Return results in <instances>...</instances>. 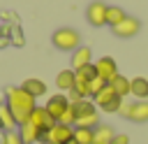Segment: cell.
<instances>
[{
    "label": "cell",
    "mask_w": 148,
    "mask_h": 144,
    "mask_svg": "<svg viewBox=\"0 0 148 144\" xmlns=\"http://www.w3.org/2000/svg\"><path fill=\"white\" fill-rule=\"evenodd\" d=\"M28 123H32V125L39 128L42 132H46V130H51V128L56 125V118L46 111V107H35L32 114H30V118H28Z\"/></svg>",
    "instance_id": "8992f818"
},
{
    "label": "cell",
    "mask_w": 148,
    "mask_h": 144,
    "mask_svg": "<svg viewBox=\"0 0 148 144\" xmlns=\"http://www.w3.org/2000/svg\"><path fill=\"white\" fill-rule=\"evenodd\" d=\"M130 93L139 100H148V79L146 77H134L130 81Z\"/></svg>",
    "instance_id": "e0dca14e"
},
{
    "label": "cell",
    "mask_w": 148,
    "mask_h": 144,
    "mask_svg": "<svg viewBox=\"0 0 148 144\" xmlns=\"http://www.w3.org/2000/svg\"><path fill=\"white\" fill-rule=\"evenodd\" d=\"M130 81H132V79H127V77L118 74V77H113V79L109 81V86H111V88L116 91V95L125 98V95H130Z\"/></svg>",
    "instance_id": "d6986e66"
},
{
    "label": "cell",
    "mask_w": 148,
    "mask_h": 144,
    "mask_svg": "<svg viewBox=\"0 0 148 144\" xmlns=\"http://www.w3.org/2000/svg\"><path fill=\"white\" fill-rule=\"evenodd\" d=\"M2 144H23V139H21L18 130H9V132H5V142Z\"/></svg>",
    "instance_id": "cb8c5ba5"
},
{
    "label": "cell",
    "mask_w": 148,
    "mask_h": 144,
    "mask_svg": "<svg viewBox=\"0 0 148 144\" xmlns=\"http://www.w3.org/2000/svg\"><path fill=\"white\" fill-rule=\"evenodd\" d=\"M74 81H76L74 70H60L58 77H56V86H58L62 93H69V91L74 88Z\"/></svg>",
    "instance_id": "2e32d148"
},
{
    "label": "cell",
    "mask_w": 148,
    "mask_h": 144,
    "mask_svg": "<svg viewBox=\"0 0 148 144\" xmlns=\"http://www.w3.org/2000/svg\"><path fill=\"white\" fill-rule=\"evenodd\" d=\"M111 30H113V35H116V37L130 39V37H134V35L141 30V23H139V19H134V16H125V19H123L118 26H113Z\"/></svg>",
    "instance_id": "5b68a950"
},
{
    "label": "cell",
    "mask_w": 148,
    "mask_h": 144,
    "mask_svg": "<svg viewBox=\"0 0 148 144\" xmlns=\"http://www.w3.org/2000/svg\"><path fill=\"white\" fill-rule=\"evenodd\" d=\"M95 70H97V77H102L106 84H109L113 77H118V65H116V60L109 58V56L99 58V60L95 63Z\"/></svg>",
    "instance_id": "9c48e42d"
},
{
    "label": "cell",
    "mask_w": 148,
    "mask_h": 144,
    "mask_svg": "<svg viewBox=\"0 0 148 144\" xmlns=\"http://www.w3.org/2000/svg\"><path fill=\"white\" fill-rule=\"evenodd\" d=\"M127 118L134 121V123H146V121H148V100H136V102H132Z\"/></svg>",
    "instance_id": "7c38bea8"
},
{
    "label": "cell",
    "mask_w": 148,
    "mask_h": 144,
    "mask_svg": "<svg viewBox=\"0 0 148 144\" xmlns=\"http://www.w3.org/2000/svg\"><path fill=\"white\" fill-rule=\"evenodd\" d=\"M104 86H106V81H104L102 77H95V79H92V81L88 84V88H90V95L95 98V95H97V93H99V91H102Z\"/></svg>",
    "instance_id": "603a6c76"
},
{
    "label": "cell",
    "mask_w": 148,
    "mask_h": 144,
    "mask_svg": "<svg viewBox=\"0 0 148 144\" xmlns=\"http://www.w3.org/2000/svg\"><path fill=\"white\" fill-rule=\"evenodd\" d=\"M7 107L12 109L16 123L23 125V123H28L32 109L37 107V100H35L28 91H23L21 86H9V88H7Z\"/></svg>",
    "instance_id": "6da1fadb"
},
{
    "label": "cell",
    "mask_w": 148,
    "mask_h": 144,
    "mask_svg": "<svg viewBox=\"0 0 148 144\" xmlns=\"http://www.w3.org/2000/svg\"><path fill=\"white\" fill-rule=\"evenodd\" d=\"M106 7H109V5H104V2H99V0L90 2L88 9H86L88 21H90L92 26H106Z\"/></svg>",
    "instance_id": "ba28073f"
},
{
    "label": "cell",
    "mask_w": 148,
    "mask_h": 144,
    "mask_svg": "<svg viewBox=\"0 0 148 144\" xmlns=\"http://www.w3.org/2000/svg\"><path fill=\"white\" fill-rule=\"evenodd\" d=\"M113 137H116V132H113V128L106 125V123H99V125L92 130V144H111Z\"/></svg>",
    "instance_id": "5bb4252c"
},
{
    "label": "cell",
    "mask_w": 148,
    "mask_h": 144,
    "mask_svg": "<svg viewBox=\"0 0 148 144\" xmlns=\"http://www.w3.org/2000/svg\"><path fill=\"white\" fill-rule=\"evenodd\" d=\"M67 109H69V98H67V95H62V93L51 95V98L46 100V111L56 118V123L60 121V116H62Z\"/></svg>",
    "instance_id": "52a82bcc"
},
{
    "label": "cell",
    "mask_w": 148,
    "mask_h": 144,
    "mask_svg": "<svg viewBox=\"0 0 148 144\" xmlns=\"http://www.w3.org/2000/svg\"><path fill=\"white\" fill-rule=\"evenodd\" d=\"M130 107H132V102H125V100H123V105H120L118 114H120L123 118H127V116H130Z\"/></svg>",
    "instance_id": "484cf974"
},
{
    "label": "cell",
    "mask_w": 148,
    "mask_h": 144,
    "mask_svg": "<svg viewBox=\"0 0 148 144\" xmlns=\"http://www.w3.org/2000/svg\"><path fill=\"white\" fill-rule=\"evenodd\" d=\"M111 144H130V137L127 135H123V132H116V137H113V142Z\"/></svg>",
    "instance_id": "4316f807"
},
{
    "label": "cell",
    "mask_w": 148,
    "mask_h": 144,
    "mask_svg": "<svg viewBox=\"0 0 148 144\" xmlns=\"http://www.w3.org/2000/svg\"><path fill=\"white\" fill-rule=\"evenodd\" d=\"M21 88H23V91H28L35 100H37V98H42V95H46V84H44L42 79H37V77H28V79L21 84Z\"/></svg>",
    "instance_id": "4fadbf2b"
},
{
    "label": "cell",
    "mask_w": 148,
    "mask_h": 144,
    "mask_svg": "<svg viewBox=\"0 0 148 144\" xmlns=\"http://www.w3.org/2000/svg\"><path fill=\"white\" fill-rule=\"evenodd\" d=\"M69 139H74V128L72 125H65V123H56L42 137L44 144H67Z\"/></svg>",
    "instance_id": "277c9868"
},
{
    "label": "cell",
    "mask_w": 148,
    "mask_h": 144,
    "mask_svg": "<svg viewBox=\"0 0 148 144\" xmlns=\"http://www.w3.org/2000/svg\"><path fill=\"white\" fill-rule=\"evenodd\" d=\"M90 63H92V51L88 46H79L72 53V70H81L83 65H90Z\"/></svg>",
    "instance_id": "9a60e30c"
},
{
    "label": "cell",
    "mask_w": 148,
    "mask_h": 144,
    "mask_svg": "<svg viewBox=\"0 0 148 144\" xmlns=\"http://www.w3.org/2000/svg\"><path fill=\"white\" fill-rule=\"evenodd\" d=\"M69 105H72V111H74V118H76V121H79V118H86V116H90V114H97L95 102L88 100V98L76 100V102H69ZM74 125H76V123H74Z\"/></svg>",
    "instance_id": "30bf717a"
},
{
    "label": "cell",
    "mask_w": 148,
    "mask_h": 144,
    "mask_svg": "<svg viewBox=\"0 0 148 144\" xmlns=\"http://www.w3.org/2000/svg\"><path fill=\"white\" fill-rule=\"evenodd\" d=\"M18 135H21L23 144H37V142H42V137H44V132H42L39 128H35L32 123L18 125Z\"/></svg>",
    "instance_id": "8fae6325"
},
{
    "label": "cell",
    "mask_w": 148,
    "mask_h": 144,
    "mask_svg": "<svg viewBox=\"0 0 148 144\" xmlns=\"http://www.w3.org/2000/svg\"><path fill=\"white\" fill-rule=\"evenodd\" d=\"M67 144H76V142H74V139H69V142H67Z\"/></svg>",
    "instance_id": "f546056e"
},
{
    "label": "cell",
    "mask_w": 148,
    "mask_h": 144,
    "mask_svg": "<svg viewBox=\"0 0 148 144\" xmlns=\"http://www.w3.org/2000/svg\"><path fill=\"white\" fill-rule=\"evenodd\" d=\"M2 142H5V132H0V144H2Z\"/></svg>",
    "instance_id": "f1b7e54d"
},
{
    "label": "cell",
    "mask_w": 148,
    "mask_h": 144,
    "mask_svg": "<svg viewBox=\"0 0 148 144\" xmlns=\"http://www.w3.org/2000/svg\"><path fill=\"white\" fill-rule=\"evenodd\" d=\"M58 123H65V125H72V128H74V123H76V118H74V111H72V105H69V109H67V111H65V114L60 116V121H58Z\"/></svg>",
    "instance_id": "d4e9b609"
},
{
    "label": "cell",
    "mask_w": 148,
    "mask_h": 144,
    "mask_svg": "<svg viewBox=\"0 0 148 144\" xmlns=\"http://www.w3.org/2000/svg\"><path fill=\"white\" fill-rule=\"evenodd\" d=\"M51 39H53V46L60 51H76L81 46V35L74 28H58Z\"/></svg>",
    "instance_id": "7a4b0ae2"
},
{
    "label": "cell",
    "mask_w": 148,
    "mask_h": 144,
    "mask_svg": "<svg viewBox=\"0 0 148 144\" xmlns=\"http://www.w3.org/2000/svg\"><path fill=\"white\" fill-rule=\"evenodd\" d=\"M92 102H95V107H99V109L106 111V114H118V109H120V105H123V98L116 95V91L106 84V86L92 98Z\"/></svg>",
    "instance_id": "3957f363"
},
{
    "label": "cell",
    "mask_w": 148,
    "mask_h": 144,
    "mask_svg": "<svg viewBox=\"0 0 148 144\" xmlns=\"http://www.w3.org/2000/svg\"><path fill=\"white\" fill-rule=\"evenodd\" d=\"M14 44H23V39H21V33H18V30H14Z\"/></svg>",
    "instance_id": "83f0119b"
},
{
    "label": "cell",
    "mask_w": 148,
    "mask_h": 144,
    "mask_svg": "<svg viewBox=\"0 0 148 144\" xmlns=\"http://www.w3.org/2000/svg\"><path fill=\"white\" fill-rule=\"evenodd\" d=\"M127 14L120 9V7H116V5H111V7H106V23L113 28V26H118L123 19H125Z\"/></svg>",
    "instance_id": "ffe728a7"
},
{
    "label": "cell",
    "mask_w": 148,
    "mask_h": 144,
    "mask_svg": "<svg viewBox=\"0 0 148 144\" xmlns=\"http://www.w3.org/2000/svg\"><path fill=\"white\" fill-rule=\"evenodd\" d=\"M74 74H76V79H81V81H92L95 77H97V70H95V63H90V65H83L81 70H74Z\"/></svg>",
    "instance_id": "44dd1931"
},
{
    "label": "cell",
    "mask_w": 148,
    "mask_h": 144,
    "mask_svg": "<svg viewBox=\"0 0 148 144\" xmlns=\"http://www.w3.org/2000/svg\"><path fill=\"white\" fill-rule=\"evenodd\" d=\"M76 144H92V128H74Z\"/></svg>",
    "instance_id": "7402d4cb"
},
{
    "label": "cell",
    "mask_w": 148,
    "mask_h": 144,
    "mask_svg": "<svg viewBox=\"0 0 148 144\" xmlns=\"http://www.w3.org/2000/svg\"><path fill=\"white\" fill-rule=\"evenodd\" d=\"M18 123H16V118H14V114H12V109L7 107V105H0V128L5 130V132H9V130H14Z\"/></svg>",
    "instance_id": "ac0fdd59"
}]
</instances>
